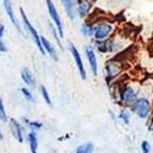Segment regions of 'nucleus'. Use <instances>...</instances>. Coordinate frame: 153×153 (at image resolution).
<instances>
[{"mask_svg": "<svg viewBox=\"0 0 153 153\" xmlns=\"http://www.w3.org/2000/svg\"><path fill=\"white\" fill-rule=\"evenodd\" d=\"M137 98L138 92L132 85L123 83L118 87V102L121 108H130Z\"/></svg>", "mask_w": 153, "mask_h": 153, "instance_id": "nucleus-1", "label": "nucleus"}, {"mask_svg": "<svg viewBox=\"0 0 153 153\" xmlns=\"http://www.w3.org/2000/svg\"><path fill=\"white\" fill-rule=\"evenodd\" d=\"M151 100L146 97H138L130 107V111H132L136 117H138L140 119L146 120L151 117Z\"/></svg>", "mask_w": 153, "mask_h": 153, "instance_id": "nucleus-2", "label": "nucleus"}, {"mask_svg": "<svg viewBox=\"0 0 153 153\" xmlns=\"http://www.w3.org/2000/svg\"><path fill=\"white\" fill-rule=\"evenodd\" d=\"M114 32V25L108 21H99L94 23L93 27V38L94 41H105Z\"/></svg>", "mask_w": 153, "mask_h": 153, "instance_id": "nucleus-3", "label": "nucleus"}, {"mask_svg": "<svg viewBox=\"0 0 153 153\" xmlns=\"http://www.w3.org/2000/svg\"><path fill=\"white\" fill-rule=\"evenodd\" d=\"M20 12H21L22 22H23V27L26 28V31L28 32V34L32 37V39L34 41V43H36V45H37L38 50L41 52V54H42V55H45L44 50H43V47H42V43H41V36L38 34V32L36 31V28L32 26V23H31V22H30V20L27 19L26 14H25V10H23L22 7H20Z\"/></svg>", "mask_w": 153, "mask_h": 153, "instance_id": "nucleus-4", "label": "nucleus"}, {"mask_svg": "<svg viewBox=\"0 0 153 153\" xmlns=\"http://www.w3.org/2000/svg\"><path fill=\"white\" fill-rule=\"evenodd\" d=\"M47 3V7H48V12H49V16L50 19L53 20V22L55 23L56 26V32H58V36L60 37H64V26H62V20L59 15V12L56 10V6L54 5L53 0H45Z\"/></svg>", "mask_w": 153, "mask_h": 153, "instance_id": "nucleus-5", "label": "nucleus"}, {"mask_svg": "<svg viewBox=\"0 0 153 153\" xmlns=\"http://www.w3.org/2000/svg\"><path fill=\"white\" fill-rule=\"evenodd\" d=\"M105 76H107V81H111L114 79H117L121 72V62L119 60H117L115 58H111L110 60H108L105 62Z\"/></svg>", "mask_w": 153, "mask_h": 153, "instance_id": "nucleus-6", "label": "nucleus"}, {"mask_svg": "<svg viewBox=\"0 0 153 153\" xmlns=\"http://www.w3.org/2000/svg\"><path fill=\"white\" fill-rule=\"evenodd\" d=\"M70 52H71V55L76 62V66H77V70H79V74L81 76L82 80H86L87 79V71H86V68L83 65V60L81 58V54L79 52V49L76 48L72 43H70Z\"/></svg>", "mask_w": 153, "mask_h": 153, "instance_id": "nucleus-7", "label": "nucleus"}, {"mask_svg": "<svg viewBox=\"0 0 153 153\" xmlns=\"http://www.w3.org/2000/svg\"><path fill=\"white\" fill-rule=\"evenodd\" d=\"M9 126H10L11 134L16 138V141L20 142V143H23V141H25V130H23L22 124L16 119H10L9 120Z\"/></svg>", "mask_w": 153, "mask_h": 153, "instance_id": "nucleus-8", "label": "nucleus"}, {"mask_svg": "<svg viewBox=\"0 0 153 153\" xmlns=\"http://www.w3.org/2000/svg\"><path fill=\"white\" fill-rule=\"evenodd\" d=\"M85 53H86V58L88 61V65H90V70L93 74V76H98V59H97V54L94 52V49L91 45H87L85 48Z\"/></svg>", "mask_w": 153, "mask_h": 153, "instance_id": "nucleus-9", "label": "nucleus"}, {"mask_svg": "<svg viewBox=\"0 0 153 153\" xmlns=\"http://www.w3.org/2000/svg\"><path fill=\"white\" fill-rule=\"evenodd\" d=\"M3 4H4L5 11H6V14H7V16H9V19H10L11 23L16 27V30H17L19 32H21L20 22H19L17 17L15 16V12H14V9H12V3H11V0H3Z\"/></svg>", "mask_w": 153, "mask_h": 153, "instance_id": "nucleus-10", "label": "nucleus"}, {"mask_svg": "<svg viewBox=\"0 0 153 153\" xmlns=\"http://www.w3.org/2000/svg\"><path fill=\"white\" fill-rule=\"evenodd\" d=\"M41 43H42V47H43V50H44V53H48L50 55V58H52L54 61H58L59 60V56H58V52H56V49L55 47L53 45L52 42H49L45 37L41 36Z\"/></svg>", "mask_w": 153, "mask_h": 153, "instance_id": "nucleus-11", "label": "nucleus"}, {"mask_svg": "<svg viewBox=\"0 0 153 153\" xmlns=\"http://www.w3.org/2000/svg\"><path fill=\"white\" fill-rule=\"evenodd\" d=\"M27 143H28V147H30L31 153H38V147H39V143H38L37 131L31 130L27 134Z\"/></svg>", "mask_w": 153, "mask_h": 153, "instance_id": "nucleus-12", "label": "nucleus"}, {"mask_svg": "<svg viewBox=\"0 0 153 153\" xmlns=\"http://www.w3.org/2000/svg\"><path fill=\"white\" fill-rule=\"evenodd\" d=\"M21 79L27 86L36 87V77H34V75L32 74V71L30 69L25 68V69L21 70Z\"/></svg>", "mask_w": 153, "mask_h": 153, "instance_id": "nucleus-13", "label": "nucleus"}, {"mask_svg": "<svg viewBox=\"0 0 153 153\" xmlns=\"http://www.w3.org/2000/svg\"><path fill=\"white\" fill-rule=\"evenodd\" d=\"M61 3L65 7V11L68 16L70 17L71 21H75L76 19V5H75V0H61Z\"/></svg>", "mask_w": 153, "mask_h": 153, "instance_id": "nucleus-14", "label": "nucleus"}, {"mask_svg": "<svg viewBox=\"0 0 153 153\" xmlns=\"http://www.w3.org/2000/svg\"><path fill=\"white\" fill-rule=\"evenodd\" d=\"M90 10H91V3L88 0H85V1L77 4V6H76V14L80 17H87V15L90 14Z\"/></svg>", "mask_w": 153, "mask_h": 153, "instance_id": "nucleus-15", "label": "nucleus"}, {"mask_svg": "<svg viewBox=\"0 0 153 153\" xmlns=\"http://www.w3.org/2000/svg\"><path fill=\"white\" fill-rule=\"evenodd\" d=\"M93 27H94V22L93 21H85L82 23V26L80 28V32L83 37L86 38H91L93 36Z\"/></svg>", "mask_w": 153, "mask_h": 153, "instance_id": "nucleus-16", "label": "nucleus"}, {"mask_svg": "<svg viewBox=\"0 0 153 153\" xmlns=\"http://www.w3.org/2000/svg\"><path fill=\"white\" fill-rule=\"evenodd\" d=\"M117 119L123 121L124 125H130L131 123V111L129 110V108H121L117 115Z\"/></svg>", "mask_w": 153, "mask_h": 153, "instance_id": "nucleus-17", "label": "nucleus"}, {"mask_svg": "<svg viewBox=\"0 0 153 153\" xmlns=\"http://www.w3.org/2000/svg\"><path fill=\"white\" fill-rule=\"evenodd\" d=\"M94 152V143L93 142H85L76 147L75 153H93Z\"/></svg>", "mask_w": 153, "mask_h": 153, "instance_id": "nucleus-18", "label": "nucleus"}, {"mask_svg": "<svg viewBox=\"0 0 153 153\" xmlns=\"http://www.w3.org/2000/svg\"><path fill=\"white\" fill-rule=\"evenodd\" d=\"M22 121L26 124V126H28L30 129L33 130V131H37V130H39V129H42V127H43V123L38 121V120H30L27 118H23Z\"/></svg>", "mask_w": 153, "mask_h": 153, "instance_id": "nucleus-19", "label": "nucleus"}, {"mask_svg": "<svg viewBox=\"0 0 153 153\" xmlns=\"http://www.w3.org/2000/svg\"><path fill=\"white\" fill-rule=\"evenodd\" d=\"M39 91H41V94H42L44 102H45V103H47L49 107H52V105H53V100H52V98H50V94H49L48 90L45 88V86H41Z\"/></svg>", "mask_w": 153, "mask_h": 153, "instance_id": "nucleus-20", "label": "nucleus"}, {"mask_svg": "<svg viewBox=\"0 0 153 153\" xmlns=\"http://www.w3.org/2000/svg\"><path fill=\"white\" fill-rule=\"evenodd\" d=\"M0 120L3 123H6L9 119H7V114H6V110H5V105H4V102H3V98L0 96Z\"/></svg>", "mask_w": 153, "mask_h": 153, "instance_id": "nucleus-21", "label": "nucleus"}, {"mask_svg": "<svg viewBox=\"0 0 153 153\" xmlns=\"http://www.w3.org/2000/svg\"><path fill=\"white\" fill-rule=\"evenodd\" d=\"M21 93H22V96L25 97V99H26L27 102H32L33 103V102L36 100L33 94H32V92H31V90H28V88H26V87L21 88Z\"/></svg>", "mask_w": 153, "mask_h": 153, "instance_id": "nucleus-22", "label": "nucleus"}, {"mask_svg": "<svg viewBox=\"0 0 153 153\" xmlns=\"http://www.w3.org/2000/svg\"><path fill=\"white\" fill-rule=\"evenodd\" d=\"M141 151L142 153H151L152 152V146L148 140H143L141 142Z\"/></svg>", "mask_w": 153, "mask_h": 153, "instance_id": "nucleus-23", "label": "nucleus"}, {"mask_svg": "<svg viewBox=\"0 0 153 153\" xmlns=\"http://www.w3.org/2000/svg\"><path fill=\"white\" fill-rule=\"evenodd\" d=\"M49 30L52 31V33H53L54 38L56 39V42H58V45H59V47L62 49V45H61V42H60V38H59V36H58V32H56V31H55V28H54V25H52V23H50V25H49Z\"/></svg>", "mask_w": 153, "mask_h": 153, "instance_id": "nucleus-24", "label": "nucleus"}, {"mask_svg": "<svg viewBox=\"0 0 153 153\" xmlns=\"http://www.w3.org/2000/svg\"><path fill=\"white\" fill-rule=\"evenodd\" d=\"M7 52V47L4 41H0V53H6Z\"/></svg>", "mask_w": 153, "mask_h": 153, "instance_id": "nucleus-25", "label": "nucleus"}, {"mask_svg": "<svg viewBox=\"0 0 153 153\" xmlns=\"http://www.w3.org/2000/svg\"><path fill=\"white\" fill-rule=\"evenodd\" d=\"M4 33H5V26L4 25H0V41H3Z\"/></svg>", "mask_w": 153, "mask_h": 153, "instance_id": "nucleus-26", "label": "nucleus"}, {"mask_svg": "<svg viewBox=\"0 0 153 153\" xmlns=\"http://www.w3.org/2000/svg\"><path fill=\"white\" fill-rule=\"evenodd\" d=\"M109 114H110V118H111L113 120H117V115L114 114V111H113V110H109Z\"/></svg>", "mask_w": 153, "mask_h": 153, "instance_id": "nucleus-27", "label": "nucleus"}, {"mask_svg": "<svg viewBox=\"0 0 153 153\" xmlns=\"http://www.w3.org/2000/svg\"><path fill=\"white\" fill-rule=\"evenodd\" d=\"M3 138H4V135L1 132V129H0V140H3Z\"/></svg>", "mask_w": 153, "mask_h": 153, "instance_id": "nucleus-28", "label": "nucleus"}]
</instances>
